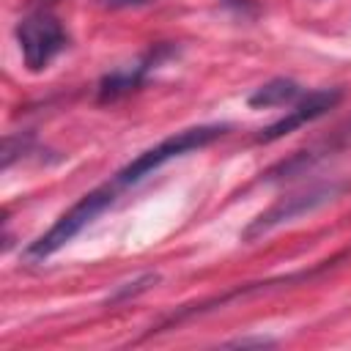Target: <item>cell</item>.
<instances>
[{
    "instance_id": "obj_1",
    "label": "cell",
    "mask_w": 351,
    "mask_h": 351,
    "mask_svg": "<svg viewBox=\"0 0 351 351\" xmlns=\"http://www.w3.org/2000/svg\"><path fill=\"white\" fill-rule=\"evenodd\" d=\"M351 189V181H337V178H329V181H315L310 186H302L296 192H288L282 197H277L266 211H261L255 219H250V225L241 230V241H255L299 217H307L335 200H340L346 192Z\"/></svg>"
},
{
    "instance_id": "obj_2",
    "label": "cell",
    "mask_w": 351,
    "mask_h": 351,
    "mask_svg": "<svg viewBox=\"0 0 351 351\" xmlns=\"http://www.w3.org/2000/svg\"><path fill=\"white\" fill-rule=\"evenodd\" d=\"M228 123H200V126H189V129H181V132H173L170 137H165L162 143H156L154 148L137 154L126 167H121L110 181L123 189V186H132L137 181H143L145 176H151L154 170H159L165 162L176 159V156H184L195 148H206L211 145L214 140L225 137L228 134Z\"/></svg>"
},
{
    "instance_id": "obj_3",
    "label": "cell",
    "mask_w": 351,
    "mask_h": 351,
    "mask_svg": "<svg viewBox=\"0 0 351 351\" xmlns=\"http://www.w3.org/2000/svg\"><path fill=\"white\" fill-rule=\"evenodd\" d=\"M115 197H118V186H115L112 181H107V184L90 189V192L82 195L47 233H41L36 241L27 244L25 258H27V261H44V258L55 255V252L63 250L80 230H85L99 214H104V211L115 203Z\"/></svg>"
},
{
    "instance_id": "obj_4",
    "label": "cell",
    "mask_w": 351,
    "mask_h": 351,
    "mask_svg": "<svg viewBox=\"0 0 351 351\" xmlns=\"http://www.w3.org/2000/svg\"><path fill=\"white\" fill-rule=\"evenodd\" d=\"M14 36H16L22 60H25L27 71H33V74L44 71L69 44V36H66L60 19L52 16L44 8H38V11L27 14L25 19H19Z\"/></svg>"
},
{
    "instance_id": "obj_5",
    "label": "cell",
    "mask_w": 351,
    "mask_h": 351,
    "mask_svg": "<svg viewBox=\"0 0 351 351\" xmlns=\"http://www.w3.org/2000/svg\"><path fill=\"white\" fill-rule=\"evenodd\" d=\"M351 148V118H346L343 123H337L332 132H326L324 137L313 140L310 145L293 151L288 159H280L277 165H271L263 173V181L274 184V181H293L299 176H307L310 170H315L321 162L343 154Z\"/></svg>"
},
{
    "instance_id": "obj_6",
    "label": "cell",
    "mask_w": 351,
    "mask_h": 351,
    "mask_svg": "<svg viewBox=\"0 0 351 351\" xmlns=\"http://www.w3.org/2000/svg\"><path fill=\"white\" fill-rule=\"evenodd\" d=\"M340 99H343V90H340V88H321V90H313V93L302 96V99L293 104V110H288V115H282V118H277L274 123H269L266 129H261V132L255 134V143H274V140H280V137L296 132L299 126H304V123H310V121L326 115Z\"/></svg>"
},
{
    "instance_id": "obj_7",
    "label": "cell",
    "mask_w": 351,
    "mask_h": 351,
    "mask_svg": "<svg viewBox=\"0 0 351 351\" xmlns=\"http://www.w3.org/2000/svg\"><path fill=\"white\" fill-rule=\"evenodd\" d=\"M173 52V47H154L145 58H140V60H134V63H129V66H121V69H112L110 74H104L101 80H99V101H115V99H121V96H126V93H132V90H137L143 82H145V77H148V71L162 60V58H167Z\"/></svg>"
},
{
    "instance_id": "obj_8",
    "label": "cell",
    "mask_w": 351,
    "mask_h": 351,
    "mask_svg": "<svg viewBox=\"0 0 351 351\" xmlns=\"http://www.w3.org/2000/svg\"><path fill=\"white\" fill-rule=\"evenodd\" d=\"M299 93H302V85H299L296 80H291V77H274V80L263 82L261 88H255V90L250 93L247 104H250V107H255V110L282 107V104H288V101L299 99Z\"/></svg>"
},
{
    "instance_id": "obj_9",
    "label": "cell",
    "mask_w": 351,
    "mask_h": 351,
    "mask_svg": "<svg viewBox=\"0 0 351 351\" xmlns=\"http://www.w3.org/2000/svg\"><path fill=\"white\" fill-rule=\"evenodd\" d=\"M156 282H159V274H143V277H137V280H132V282L118 285V288L110 293V299H107V302H126L129 296H137V293L148 291V288H151V285H156Z\"/></svg>"
},
{
    "instance_id": "obj_10",
    "label": "cell",
    "mask_w": 351,
    "mask_h": 351,
    "mask_svg": "<svg viewBox=\"0 0 351 351\" xmlns=\"http://www.w3.org/2000/svg\"><path fill=\"white\" fill-rule=\"evenodd\" d=\"M30 134H8L5 140H3V170H8L11 165H14V159L22 154V151H27V145H30Z\"/></svg>"
},
{
    "instance_id": "obj_11",
    "label": "cell",
    "mask_w": 351,
    "mask_h": 351,
    "mask_svg": "<svg viewBox=\"0 0 351 351\" xmlns=\"http://www.w3.org/2000/svg\"><path fill=\"white\" fill-rule=\"evenodd\" d=\"M225 346H233V348H250V346H274V340L258 335V337H236V340H228Z\"/></svg>"
},
{
    "instance_id": "obj_12",
    "label": "cell",
    "mask_w": 351,
    "mask_h": 351,
    "mask_svg": "<svg viewBox=\"0 0 351 351\" xmlns=\"http://www.w3.org/2000/svg\"><path fill=\"white\" fill-rule=\"evenodd\" d=\"M101 8H110V11H121V8H140V5H148L151 0H96Z\"/></svg>"
},
{
    "instance_id": "obj_13",
    "label": "cell",
    "mask_w": 351,
    "mask_h": 351,
    "mask_svg": "<svg viewBox=\"0 0 351 351\" xmlns=\"http://www.w3.org/2000/svg\"><path fill=\"white\" fill-rule=\"evenodd\" d=\"M228 5H233L236 11H241V14H252L255 11V3L252 0H225Z\"/></svg>"
},
{
    "instance_id": "obj_14",
    "label": "cell",
    "mask_w": 351,
    "mask_h": 351,
    "mask_svg": "<svg viewBox=\"0 0 351 351\" xmlns=\"http://www.w3.org/2000/svg\"><path fill=\"white\" fill-rule=\"evenodd\" d=\"M36 3H55V0H36Z\"/></svg>"
}]
</instances>
